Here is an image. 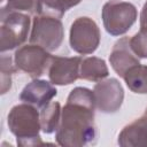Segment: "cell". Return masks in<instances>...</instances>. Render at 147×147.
Returning <instances> with one entry per match:
<instances>
[{
	"mask_svg": "<svg viewBox=\"0 0 147 147\" xmlns=\"http://www.w3.org/2000/svg\"><path fill=\"white\" fill-rule=\"evenodd\" d=\"M108 75L109 70L105 60L96 56H90L82 60L79 78L90 82H100L105 79Z\"/></svg>",
	"mask_w": 147,
	"mask_h": 147,
	"instance_id": "13",
	"label": "cell"
},
{
	"mask_svg": "<svg viewBox=\"0 0 147 147\" xmlns=\"http://www.w3.org/2000/svg\"><path fill=\"white\" fill-rule=\"evenodd\" d=\"M7 123L10 132L16 137L18 146L45 145L39 136L41 125L37 107L25 102L14 106L8 114Z\"/></svg>",
	"mask_w": 147,
	"mask_h": 147,
	"instance_id": "2",
	"label": "cell"
},
{
	"mask_svg": "<svg viewBox=\"0 0 147 147\" xmlns=\"http://www.w3.org/2000/svg\"><path fill=\"white\" fill-rule=\"evenodd\" d=\"M53 56L47 49L37 45L29 44L15 52L14 62L18 70L28 74L32 78H38L48 70Z\"/></svg>",
	"mask_w": 147,
	"mask_h": 147,
	"instance_id": "7",
	"label": "cell"
},
{
	"mask_svg": "<svg viewBox=\"0 0 147 147\" xmlns=\"http://www.w3.org/2000/svg\"><path fill=\"white\" fill-rule=\"evenodd\" d=\"M83 57H62L53 56L49 68L48 77L54 85H69L79 78V69Z\"/></svg>",
	"mask_w": 147,
	"mask_h": 147,
	"instance_id": "9",
	"label": "cell"
},
{
	"mask_svg": "<svg viewBox=\"0 0 147 147\" xmlns=\"http://www.w3.org/2000/svg\"><path fill=\"white\" fill-rule=\"evenodd\" d=\"M145 115H147V108H146V110H145Z\"/></svg>",
	"mask_w": 147,
	"mask_h": 147,
	"instance_id": "20",
	"label": "cell"
},
{
	"mask_svg": "<svg viewBox=\"0 0 147 147\" xmlns=\"http://www.w3.org/2000/svg\"><path fill=\"white\" fill-rule=\"evenodd\" d=\"M64 38V28L61 18L38 14L32 21L30 42L37 44L48 52L56 51Z\"/></svg>",
	"mask_w": 147,
	"mask_h": 147,
	"instance_id": "5",
	"label": "cell"
},
{
	"mask_svg": "<svg viewBox=\"0 0 147 147\" xmlns=\"http://www.w3.org/2000/svg\"><path fill=\"white\" fill-rule=\"evenodd\" d=\"M109 62L114 71L122 78L129 69L140 64L139 57L131 48L129 37H122L115 42L109 55Z\"/></svg>",
	"mask_w": 147,
	"mask_h": 147,
	"instance_id": "10",
	"label": "cell"
},
{
	"mask_svg": "<svg viewBox=\"0 0 147 147\" xmlns=\"http://www.w3.org/2000/svg\"><path fill=\"white\" fill-rule=\"evenodd\" d=\"M118 145L122 147H147V115L124 126L118 134Z\"/></svg>",
	"mask_w": 147,
	"mask_h": 147,
	"instance_id": "12",
	"label": "cell"
},
{
	"mask_svg": "<svg viewBox=\"0 0 147 147\" xmlns=\"http://www.w3.org/2000/svg\"><path fill=\"white\" fill-rule=\"evenodd\" d=\"M137 8L131 2L110 0L102 7V22L106 31L111 36L126 33L137 21Z\"/></svg>",
	"mask_w": 147,
	"mask_h": 147,
	"instance_id": "4",
	"label": "cell"
},
{
	"mask_svg": "<svg viewBox=\"0 0 147 147\" xmlns=\"http://www.w3.org/2000/svg\"><path fill=\"white\" fill-rule=\"evenodd\" d=\"M0 22L1 53L14 49L26 40L31 24L29 15L2 7L0 11Z\"/></svg>",
	"mask_w": 147,
	"mask_h": 147,
	"instance_id": "3",
	"label": "cell"
},
{
	"mask_svg": "<svg viewBox=\"0 0 147 147\" xmlns=\"http://www.w3.org/2000/svg\"><path fill=\"white\" fill-rule=\"evenodd\" d=\"M130 45L134 54L140 59H147V29H140L132 38Z\"/></svg>",
	"mask_w": 147,
	"mask_h": 147,
	"instance_id": "17",
	"label": "cell"
},
{
	"mask_svg": "<svg viewBox=\"0 0 147 147\" xmlns=\"http://www.w3.org/2000/svg\"><path fill=\"white\" fill-rule=\"evenodd\" d=\"M3 7L9 10L29 11L34 14L38 9V0H7V5Z\"/></svg>",
	"mask_w": 147,
	"mask_h": 147,
	"instance_id": "18",
	"label": "cell"
},
{
	"mask_svg": "<svg viewBox=\"0 0 147 147\" xmlns=\"http://www.w3.org/2000/svg\"><path fill=\"white\" fill-rule=\"evenodd\" d=\"M124 80L133 93L147 94V65L137 64L124 75Z\"/></svg>",
	"mask_w": 147,
	"mask_h": 147,
	"instance_id": "15",
	"label": "cell"
},
{
	"mask_svg": "<svg viewBox=\"0 0 147 147\" xmlns=\"http://www.w3.org/2000/svg\"><path fill=\"white\" fill-rule=\"evenodd\" d=\"M62 109L59 102L51 101L40 110V125L44 133H53L57 130L61 122Z\"/></svg>",
	"mask_w": 147,
	"mask_h": 147,
	"instance_id": "14",
	"label": "cell"
},
{
	"mask_svg": "<svg viewBox=\"0 0 147 147\" xmlns=\"http://www.w3.org/2000/svg\"><path fill=\"white\" fill-rule=\"evenodd\" d=\"M140 29H147V1L140 13Z\"/></svg>",
	"mask_w": 147,
	"mask_h": 147,
	"instance_id": "19",
	"label": "cell"
},
{
	"mask_svg": "<svg viewBox=\"0 0 147 147\" xmlns=\"http://www.w3.org/2000/svg\"><path fill=\"white\" fill-rule=\"evenodd\" d=\"M95 109L93 91L86 87L74 88L62 108L61 122L55 134L56 142L64 147L94 145L98 139Z\"/></svg>",
	"mask_w": 147,
	"mask_h": 147,
	"instance_id": "1",
	"label": "cell"
},
{
	"mask_svg": "<svg viewBox=\"0 0 147 147\" xmlns=\"http://www.w3.org/2000/svg\"><path fill=\"white\" fill-rule=\"evenodd\" d=\"M82 0H38L37 14L62 18L64 13L77 6Z\"/></svg>",
	"mask_w": 147,
	"mask_h": 147,
	"instance_id": "16",
	"label": "cell"
},
{
	"mask_svg": "<svg viewBox=\"0 0 147 147\" xmlns=\"http://www.w3.org/2000/svg\"><path fill=\"white\" fill-rule=\"evenodd\" d=\"M100 39V29L92 18L82 16L71 24L69 42L71 49L76 53L82 55L92 54L99 47Z\"/></svg>",
	"mask_w": 147,
	"mask_h": 147,
	"instance_id": "6",
	"label": "cell"
},
{
	"mask_svg": "<svg viewBox=\"0 0 147 147\" xmlns=\"http://www.w3.org/2000/svg\"><path fill=\"white\" fill-rule=\"evenodd\" d=\"M93 93L96 109L105 114L116 113L121 108L124 100L123 86L116 78H108L96 82Z\"/></svg>",
	"mask_w": 147,
	"mask_h": 147,
	"instance_id": "8",
	"label": "cell"
},
{
	"mask_svg": "<svg viewBox=\"0 0 147 147\" xmlns=\"http://www.w3.org/2000/svg\"><path fill=\"white\" fill-rule=\"evenodd\" d=\"M56 94L57 91L52 82L49 83L42 79L34 78L22 90L20 99L25 103H30L37 108H42L44 106L49 103L52 99L56 96Z\"/></svg>",
	"mask_w": 147,
	"mask_h": 147,
	"instance_id": "11",
	"label": "cell"
},
{
	"mask_svg": "<svg viewBox=\"0 0 147 147\" xmlns=\"http://www.w3.org/2000/svg\"><path fill=\"white\" fill-rule=\"evenodd\" d=\"M1 1H3V0H1Z\"/></svg>",
	"mask_w": 147,
	"mask_h": 147,
	"instance_id": "21",
	"label": "cell"
}]
</instances>
